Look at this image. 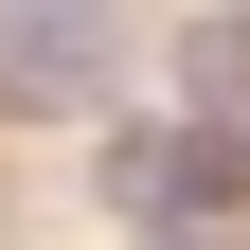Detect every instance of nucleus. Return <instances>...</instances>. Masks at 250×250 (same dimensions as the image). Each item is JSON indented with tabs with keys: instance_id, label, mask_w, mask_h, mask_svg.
<instances>
[{
	"instance_id": "1",
	"label": "nucleus",
	"mask_w": 250,
	"mask_h": 250,
	"mask_svg": "<svg viewBox=\"0 0 250 250\" xmlns=\"http://www.w3.org/2000/svg\"><path fill=\"white\" fill-rule=\"evenodd\" d=\"M107 197H125V214H161V232L250 214V143H232V125H125V143H107Z\"/></svg>"
},
{
	"instance_id": "2",
	"label": "nucleus",
	"mask_w": 250,
	"mask_h": 250,
	"mask_svg": "<svg viewBox=\"0 0 250 250\" xmlns=\"http://www.w3.org/2000/svg\"><path fill=\"white\" fill-rule=\"evenodd\" d=\"M161 250H214V232H161Z\"/></svg>"
}]
</instances>
